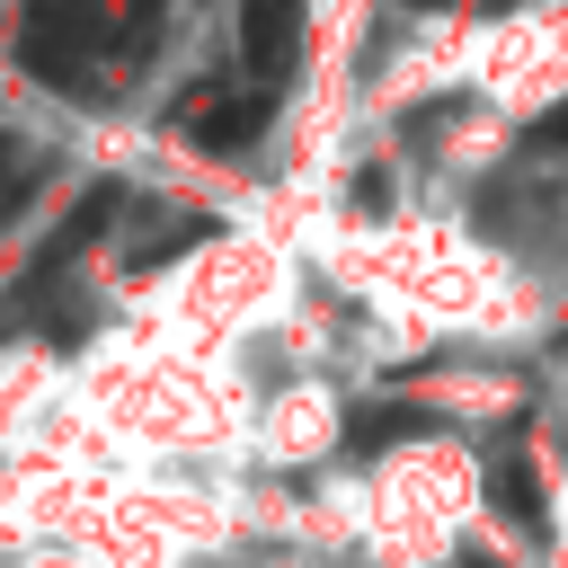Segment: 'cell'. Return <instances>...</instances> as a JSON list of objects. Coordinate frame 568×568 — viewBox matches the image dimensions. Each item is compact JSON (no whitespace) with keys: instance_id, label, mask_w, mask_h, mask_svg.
<instances>
[{"instance_id":"6da1fadb","label":"cell","mask_w":568,"mask_h":568,"mask_svg":"<svg viewBox=\"0 0 568 568\" xmlns=\"http://www.w3.org/2000/svg\"><path fill=\"white\" fill-rule=\"evenodd\" d=\"M71 435H80L71 355L44 346V337H9V346H0V462L53 470Z\"/></svg>"},{"instance_id":"7a4b0ae2","label":"cell","mask_w":568,"mask_h":568,"mask_svg":"<svg viewBox=\"0 0 568 568\" xmlns=\"http://www.w3.org/2000/svg\"><path fill=\"white\" fill-rule=\"evenodd\" d=\"M302 27H311V0H240V44H248L257 71H284Z\"/></svg>"},{"instance_id":"3957f363","label":"cell","mask_w":568,"mask_h":568,"mask_svg":"<svg viewBox=\"0 0 568 568\" xmlns=\"http://www.w3.org/2000/svg\"><path fill=\"white\" fill-rule=\"evenodd\" d=\"M488 488H497V506H506L515 524H532V532L550 524V506H541V470H532L524 453H497V462H488Z\"/></svg>"},{"instance_id":"277c9868","label":"cell","mask_w":568,"mask_h":568,"mask_svg":"<svg viewBox=\"0 0 568 568\" xmlns=\"http://www.w3.org/2000/svg\"><path fill=\"white\" fill-rule=\"evenodd\" d=\"M541 151H568V106H559V115H541Z\"/></svg>"},{"instance_id":"5b68a950","label":"cell","mask_w":568,"mask_h":568,"mask_svg":"<svg viewBox=\"0 0 568 568\" xmlns=\"http://www.w3.org/2000/svg\"><path fill=\"white\" fill-rule=\"evenodd\" d=\"M417 9H444V0H417Z\"/></svg>"}]
</instances>
